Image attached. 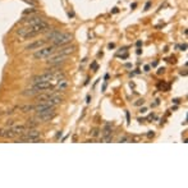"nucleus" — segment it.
<instances>
[{"label": "nucleus", "mask_w": 188, "mask_h": 188, "mask_svg": "<svg viewBox=\"0 0 188 188\" xmlns=\"http://www.w3.org/2000/svg\"><path fill=\"white\" fill-rule=\"evenodd\" d=\"M76 51V46L74 45H64L60 46L59 50H58V54H61V55H71Z\"/></svg>", "instance_id": "0eeeda50"}, {"label": "nucleus", "mask_w": 188, "mask_h": 188, "mask_svg": "<svg viewBox=\"0 0 188 188\" xmlns=\"http://www.w3.org/2000/svg\"><path fill=\"white\" fill-rule=\"evenodd\" d=\"M56 115L55 113V109L51 110V111H45V113H38L36 119L38 122H48V120H51V119Z\"/></svg>", "instance_id": "423d86ee"}, {"label": "nucleus", "mask_w": 188, "mask_h": 188, "mask_svg": "<svg viewBox=\"0 0 188 188\" xmlns=\"http://www.w3.org/2000/svg\"><path fill=\"white\" fill-rule=\"evenodd\" d=\"M173 102H174V104H179L180 100H179V99H174V100H173Z\"/></svg>", "instance_id": "393cba45"}, {"label": "nucleus", "mask_w": 188, "mask_h": 188, "mask_svg": "<svg viewBox=\"0 0 188 188\" xmlns=\"http://www.w3.org/2000/svg\"><path fill=\"white\" fill-rule=\"evenodd\" d=\"M23 1H26L27 4H30V5L31 6H37V1H36V0H23Z\"/></svg>", "instance_id": "2eb2a0df"}, {"label": "nucleus", "mask_w": 188, "mask_h": 188, "mask_svg": "<svg viewBox=\"0 0 188 188\" xmlns=\"http://www.w3.org/2000/svg\"><path fill=\"white\" fill-rule=\"evenodd\" d=\"M91 68L94 69V71H97V64H96V61H94V63L91 64Z\"/></svg>", "instance_id": "aec40b11"}, {"label": "nucleus", "mask_w": 188, "mask_h": 188, "mask_svg": "<svg viewBox=\"0 0 188 188\" xmlns=\"http://www.w3.org/2000/svg\"><path fill=\"white\" fill-rule=\"evenodd\" d=\"M113 13H118V8H114V9H113Z\"/></svg>", "instance_id": "c756f323"}, {"label": "nucleus", "mask_w": 188, "mask_h": 188, "mask_svg": "<svg viewBox=\"0 0 188 188\" xmlns=\"http://www.w3.org/2000/svg\"><path fill=\"white\" fill-rule=\"evenodd\" d=\"M55 46L54 45H50V46H42V48L37 49L36 51L33 53V58L35 59H46L49 58L50 55H53L55 53Z\"/></svg>", "instance_id": "f257e3e1"}, {"label": "nucleus", "mask_w": 188, "mask_h": 188, "mask_svg": "<svg viewBox=\"0 0 188 188\" xmlns=\"http://www.w3.org/2000/svg\"><path fill=\"white\" fill-rule=\"evenodd\" d=\"M187 49V45L186 44H184V45H182V46H180V50H183V51H184V50H186Z\"/></svg>", "instance_id": "b1692460"}, {"label": "nucleus", "mask_w": 188, "mask_h": 188, "mask_svg": "<svg viewBox=\"0 0 188 188\" xmlns=\"http://www.w3.org/2000/svg\"><path fill=\"white\" fill-rule=\"evenodd\" d=\"M60 32V30H53V31H50V32L46 35V38H48V40H54V38H55L56 36H58V33Z\"/></svg>", "instance_id": "f8f14e48"}, {"label": "nucleus", "mask_w": 188, "mask_h": 188, "mask_svg": "<svg viewBox=\"0 0 188 188\" xmlns=\"http://www.w3.org/2000/svg\"><path fill=\"white\" fill-rule=\"evenodd\" d=\"M119 141H120V142H130V138L129 137H120V140H119Z\"/></svg>", "instance_id": "a211bd4d"}, {"label": "nucleus", "mask_w": 188, "mask_h": 188, "mask_svg": "<svg viewBox=\"0 0 188 188\" xmlns=\"http://www.w3.org/2000/svg\"><path fill=\"white\" fill-rule=\"evenodd\" d=\"M150 71V65H146L145 67V72H148Z\"/></svg>", "instance_id": "a878e982"}, {"label": "nucleus", "mask_w": 188, "mask_h": 188, "mask_svg": "<svg viewBox=\"0 0 188 188\" xmlns=\"http://www.w3.org/2000/svg\"><path fill=\"white\" fill-rule=\"evenodd\" d=\"M68 86H69V83L64 78H61L58 81V83H56V90L58 91H65L68 88Z\"/></svg>", "instance_id": "9d476101"}, {"label": "nucleus", "mask_w": 188, "mask_h": 188, "mask_svg": "<svg viewBox=\"0 0 188 188\" xmlns=\"http://www.w3.org/2000/svg\"><path fill=\"white\" fill-rule=\"evenodd\" d=\"M35 90L38 91V92H42V91H48V90H51V88L54 87L53 83H50L49 81H40V82H36L33 83L32 86Z\"/></svg>", "instance_id": "39448f33"}, {"label": "nucleus", "mask_w": 188, "mask_h": 188, "mask_svg": "<svg viewBox=\"0 0 188 188\" xmlns=\"http://www.w3.org/2000/svg\"><path fill=\"white\" fill-rule=\"evenodd\" d=\"M114 48H115L114 44H109V49H114Z\"/></svg>", "instance_id": "bb28decb"}, {"label": "nucleus", "mask_w": 188, "mask_h": 188, "mask_svg": "<svg viewBox=\"0 0 188 188\" xmlns=\"http://www.w3.org/2000/svg\"><path fill=\"white\" fill-rule=\"evenodd\" d=\"M106 90V83H104V86H102V91H105Z\"/></svg>", "instance_id": "7c9ffc66"}, {"label": "nucleus", "mask_w": 188, "mask_h": 188, "mask_svg": "<svg viewBox=\"0 0 188 188\" xmlns=\"http://www.w3.org/2000/svg\"><path fill=\"white\" fill-rule=\"evenodd\" d=\"M150 5H151V3H147V4H146V9H148Z\"/></svg>", "instance_id": "c85d7f7f"}, {"label": "nucleus", "mask_w": 188, "mask_h": 188, "mask_svg": "<svg viewBox=\"0 0 188 188\" xmlns=\"http://www.w3.org/2000/svg\"><path fill=\"white\" fill-rule=\"evenodd\" d=\"M18 110H21L22 113H30V111H35V105H30V104H27V105H21L17 107Z\"/></svg>", "instance_id": "9b49d317"}, {"label": "nucleus", "mask_w": 188, "mask_h": 188, "mask_svg": "<svg viewBox=\"0 0 188 188\" xmlns=\"http://www.w3.org/2000/svg\"><path fill=\"white\" fill-rule=\"evenodd\" d=\"M153 136H155V133H153V132H148V133H147V137H148V138H152Z\"/></svg>", "instance_id": "4be33fe9"}, {"label": "nucleus", "mask_w": 188, "mask_h": 188, "mask_svg": "<svg viewBox=\"0 0 188 188\" xmlns=\"http://www.w3.org/2000/svg\"><path fill=\"white\" fill-rule=\"evenodd\" d=\"M99 134H100V129L99 128H94V129H92V132H91V136L92 137H97Z\"/></svg>", "instance_id": "dca6fc26"}, {"label": "nucleus", "mask_w": 188, "mask_h": 188, "mask_svg": "<svg viewBox=\"0 0 188 188\" xmlns=\"http://www.w3.org/2000/svg\"><path fill=\"white\" fill-rule=\"evenodd\" d=\"M129 119H130V118H129V113L127 111V120H128V123H129Z\"/></svg>", "instance_id": "cd10ccee"}, {"label": "nucleus", "mask_w": 188, "mask_h": 188, "mask_svg": "<svg viewBox=\"0 0 188 188\" xmlns=\"http://www.w3.org/2000/svg\"><path fill=\"white\" fill-rule=\"evenodd\" d=\"M1 114H3V111H1V110H0V115H1Z\"/></svg>", "instance_id": "473e14b6"}, {"label": "nucleus", "mask_w": 188, "mask_h": 188, "mask_svg": "<svg viewBox=\"0 0 188 188\" xmlns=\"http://www.w3.org/2000/svg\"><path fill=\"white\" fill-rule=\"evenodd\" d=\"M27 27H28V31H30V32H33V33L38 35L40 32H45V31H48L50 26H49L48 22H45L44 19H42V21L35 23V24H32V26H27Z\"/></svg>", "instance_id": "7ed1b4c3"}, {"label": "nucleus", "mask_w": 188, "mask_h": 188, "mask_svg": "<svg viewBox=\"0 0 188 188\" xmlns=\"http://www.w3.org/2000/svg\"><path fill=\"white\" fill-rule=\"evenodd\" d=\"M72 41V35L71 33H67V32H60L58 33V36L53 40V45L55 48H60V46H64V45H68L71 44Z\"/></svg>", "instance_id": "f03ea898"}, {"label": "nucleus", "mask_w": 188, "mask_h": 188, "mask_svg": "<svg viewBox=\"0 0 188 188\" xmlns=\"http://www.w3.org/2000/svg\"><path fill=\"white\" fill-rule=\"evenodd\" d=\"M42 21V19L40 17H37V15H33V17H28V18H23L22 19V23L23 24H26V26H32L35 24V23H37V22H40Z\"/></svg>", "instance_id": "1a4fd4ad"}, {"label": "nucleus", "mask_w": 188, "mask_h": 188, "mask_svg": "<svg viewBox=\"0 0 188 188\" xmlns=\"http://www.w3.org/2000/svg\"><path fill=\"white\" fill-rule=\"evenodd\" d=\"M164 72H165V69L164 68H160L159 71H157V74H161V73H164Z\"/></svg>", "instance_id": "5701e85b"}, {"label": "nucleus", "mask_w": 188, "mask_h": 188, "mask_svg": "<svg viewBox=\"0 0 188 188\" xmlns=\"http://www.w3.org/2000/svg\"><path fill=\"white\" fill-rule=\"evenodd\" d=\"M141 53H142V50H141V49H137V54H138V55H140Z\"/></svg>", "instance_id": "2f4dec72"}, {"label": "nucleus", "mask_w": 188, "mask_h": 188, "mask_svg": "<svg viewBox=\"0 0 188 188\" xmlns=\"http://www.w3.org/2000/svg\"><path fill=\"white\" fill-rule=\"evenodd\" d=\"M46 63H48V65H60L63 64L65 60H67V55H61V54H55V55H50L49 58H46Z\"/></svg>", "instance_id": "20e7f679"}, {"label": "nucleus", "mask_w": 188, "mask_h": 188, "mask_svg": "<svg viewBox=\"0 0 188 188\" xmlns=\"http://www.w3.org/2000/svg\"><path fill=\"white\" fill-rule=\"evenodd\" d=\"M46 45V40H36L26 46V50H37Z\"/></svg>", "instance_id": "6e6552de"}, {"label": "nucleus", "mask_w": 188, "mask_h": 188, "mask_svg": "<svg viewBox=\"0 0 188 188\" xmlns=\"http://www.w3.org/2000/svg\"><path fill=\"white\" fill-rule=\"evenodd\" d=\"M110 134H111V127H110V125H106L105 128H104L102 136H104V137H107V136H110Z\"/></svg>", "instance_id": "4468645a"}, {"label": "nucleus", "mask_w": 188, "mask_h": 188, "mask_svg": "<svg viewBox=\"0 0 188 188\" xmlns=\"http://www.w3.org/2000/svg\"><path fill=\"white\" fill-rule=\"evenodd\" d=\"M35 12H36V9H33V8H32V9H30V10H24V13H23V14H31V13H35Z\"/></svg>", "instance_id": "6ab92c4d"}, {"label": "nucleus", "mask_w": 188, "mask_h": 188, "mask_svg": "<svg viewBox=\"0 0 188 188\" xmlns=\"http://www.w3.org/2000/svg\"><path fill=\"white\" fill-rule=\"evenodd\" d=\"M143 104H145V100H143V99H140V100H137V101L134 102V105H136V106H140V105H143Z\"/></svg>", "instance_id": "f3484780"}, {"label": "nucleus", "mask_w": 188, "mask_h": 188, "mask_svg": "<svg viewBox=\"0 0 188 188\" xmlns=\"http://www.w3.org/2000/svg\"><path fill=\"white\" fill-rule=\"evenodd\" d=\"M37 94H38V91H36L33 87L31 88V90H24L22 92L23 96H33V95H37Z\"/></svg>", "instance_id": "ddd939ff"}, {"label": "nucleus", "mask_w": 188, "mask_h": 188, "mask_svg": "<svg viewBox=\"0 0 188 188\" xmlns=\"http://www.w3.org/2000/svg\"><path fill=\"white\" fill-rule=\"evenodd\" d=\"M4 133H5V129L0 128V137H4Z\"/></svg>", "instance_id": "412c9836"}]
</instances>
